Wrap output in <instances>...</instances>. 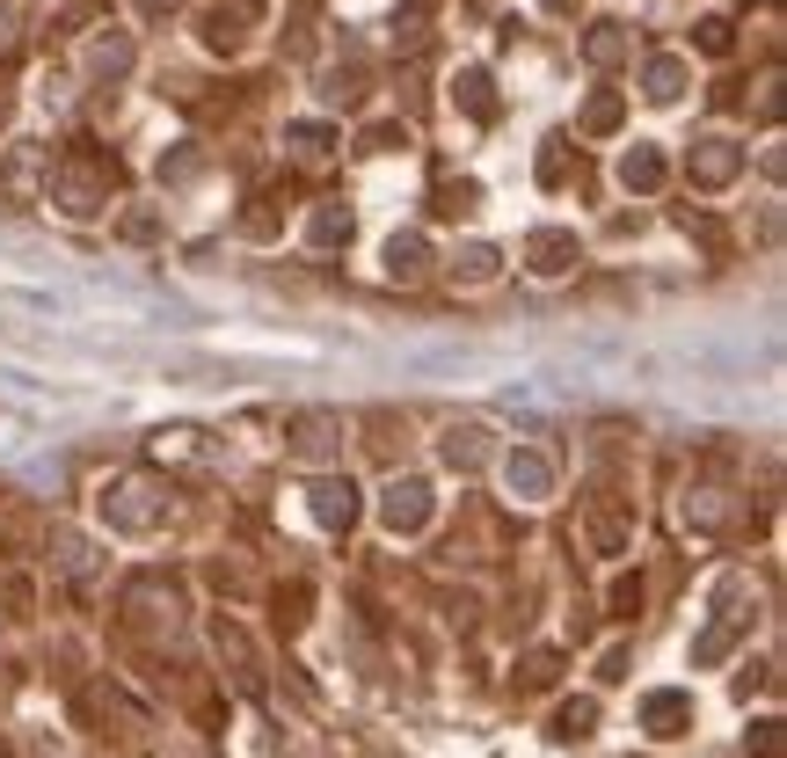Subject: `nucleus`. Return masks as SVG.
<instances>
[{
    "instance_id": "f257e3e1",
    "label": "nucleus",
    "mask_w": 787,
    "mask_h": 758,
    "mask_svg": "<svg viewBox=\"0 0 787 758\" xmlns=\"http://www.w3.org/2000/svg\"><path fill=\"white\" fill-rule=\"evenodd\" d=\"M722 176H736V154H729V139H707V154H700V183H722Z\"/></svg>"
},
{
    "instance_id": "f03ea898",
    "label": "nucleus",
    "mask_w": 787,
    "mask_h": 758,
    "mask_svg": "<svg viewBox=\"0 0 787 758\" xmlns=\"http://www.w3.org/2000/svg\"><path fill=\"white\" fill-rule=\"evenodd\" d=\"M321 518H350V481H343V489H335V481L321 489Z\"/></svg>"
},
{
    "instance_id": "7ed1b4c3",
    "label": "nucleus",
    "mask_w": 787,
    "mask_h": 758,
    "mask_svg": "<svg viewBox=\"0 0 787 758\" xmlns=\"http://www.w3.org/2000/svg\"><path fill=\"white\" fill-rule=\"evenodd\" d=\"M628 183H642V190H649V183H656V154H628Z\"/></svg>"
}]
</instances>
